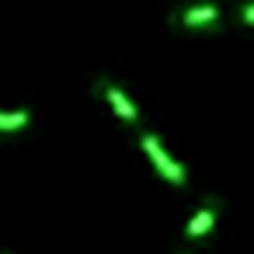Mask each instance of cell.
<instances>
[{
  "mask_svg": "<svg viewBox=\"0 0 254 254\" xmlns=\"http://www.w3.org/2000/svg\"><path fill=\"white\" fill-rule=\"evenodd\" d=\"M4 254H11V251H4Z\"/></svg>",
  "mask_w": 254,
  "mask_h": 254,
  "instance_id": "cell-7",
  "label": "cell"
},
{
  "mask_svg": "<svg viewBox=\"0 0 254 254\" xmlns=\"http://www.w3.org/2000/svg\"><path fill=\"white\" fill-rule=\"evenodd\" d=\"M240 21L244 25H254V4H244L240 7Z\"/></svg>",
  "mask_w": 254,
  "mask_h": 254,
  "instance_id": "cell-6",
  "label": "cell"
},
{
  "mask_svg": "<svg viewBox=\"0 0 254 254\" xmlns=\"http://www.w3.org/2000/svg\"><path fill=\"white\" fill-rule=\"evenodd\" d=\"M216 21H219V7H212V4L185 7L181 14H174V25H181V28H209Z\"/></svg>",
  "mask_w": 254,
  "mask_h": 254,
  "instance_id": "cell-4",
  "label": "cell"
},
{
  "mask_svg": "<svg viewBox=\"0 0 254 254\" xmlns=\"http://www.w3.org/2000/svg\"><path fill=\"white\" fill-rule=\"evenodd\" d=\"M216 219H219V202L209 198V202H202V209L185 223V237H188V240H202L205 233H212Z\"/></svg>",
  "mask_w": 254,
  "mask_h": 254,
  "instance_id": "cell-3",
  "label": "cell"
},
{
  "mask_svg": "<svg viewBox=\"0 0 254 254\" xmlns=\"http://www.w3.org/2000/svg\"><path fill=\"white\" fill-rule=\"evenodd\" d=\"M28 126H32V112L28 108H0V136L25 132Z\"/></svg>",
  "mask_w": 254,
  "mask_h": 254,
  "instance_id": "cell-5",
  "label": "cell"
},
{
  "mask_svg": "<svg viewBox=\"0 0 254 254\" xmlns=\"http://www.w3.org/2000/svg\"><path fill=\"white\" fill-rule=\"evenodd\" d=\"M98 94L108 101V108H112V115H115L119 122H126V126H136V122H139V108L132 105V98H129L119 84H112V80H98Z\"/></svg>",
  "mask_w": 254,
  "mask_h": 254,
  "instance_id": "cell-2",
  "label": "cell"
},
{
  "mask_svg": "<svg viewBox=\"0 0 254 254\" xmlns=\"http://www.w3.org/2000/svg\"><path fill=\"white\" fill-rule=\"evenodd\" d=\"M139 146H143V153L150 157V164L157 167V174H160L167 185H178V188H181V185L188 181L185 167H181V164H178V160H174V157L164 150V143H160L153 132H143V136H139Z\"/></svg>",
  "mask_w": 254,
  "mask_h": 254,
  "instance_id": "cell-1",
  "label": "cell"
}]
</instances>
